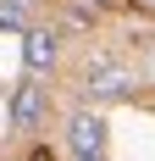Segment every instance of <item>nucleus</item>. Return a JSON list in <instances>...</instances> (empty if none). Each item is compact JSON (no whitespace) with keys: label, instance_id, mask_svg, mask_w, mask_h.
Wrapping results in <instances>:
<instances>
[{"label":"nucleus","instance_id":"1","mask_svg":"<svg viewBox=\"0 0 155 161\" xmlns=\"http://www.w3.org/2000/svg\"><path fill=\"white\" fill-rule=\"evenodd\" d=\"M105 117L100 111H72V122H67V150H72V161H100L105 156Z\"/></svg>","mask_w":155,"mask_h":161},{"label":"nucleus","instance_id":"2","mask_svg":"<svg viewBox=\"0 0 155 161\" xmlns=\"http://www.w3.org/2000/svg\"><path fill=\"white\" fill-rule=\"evenodd\" d=\"M45 106H50V100H45V83L28 72V78L11 89V106H6V117H11V128H22V133H28V128H39V122H45Z\"/></svg>","mask_w":155,"mask_h":161},{"label":"nucleus","instance_id":"3","mask_svg":"<svg viewBox=\"0 0 155 161\" xmlns=\"http://www.w3.org/2000/svg\"><path fill=\"white\" fill-rule=\"evenodd\" d=\"M89 95L94 100H127L133 95V72L116 67V61H94L89 67Z\"/></svg>","mask_w":155,"mask_h":161},{"label":"nucleus","instance_id":"4","mask_svg":"<svg viewBox=\"0 0 155 161\" xmlns=\"http://www.w3.org/2000/svg\"><path fill=\"white\" fill-rule=\"evenodd\" d=\"M56 56H61V45H56V33H50V28H28V33H22V67H28L33 78L50 72Z\"/></svg>","mask_w":155,"mask_h":161},{"label":"nucleus","instance_id":"5","mask_svg":"<svg viewBox=\"0 0 155 161\" xmlns=\"http://www.w3.org/2000/svg\"><path fill=\"white\" fill-rule=\"evenodd\" d=\"M28 11H33V0H0V28L28 33Z\"/></svg>","mask_w":155,"mask_h":161},{"label":"nucleus","instance_id":"6","mask_svg":"<svg viewBox=\"0 0 155 161\" xmlns=\"http://www.w3.org/2000/svg\"><path fill=\"white\" fill-rule=\"evenodd\" d=\"M139 6H150V11H155V0H139Z\"/></svg>","mask_w":155,"mask_h":161},{"label":"nucleus","instance_id":"7","mask_svg":"<svg viewBox=\"0 0 155 161\" xmlns=\"http://www.w3.org/2000/svg\"><path fill=\"white\" fill-rule=\"evenodd\" d=\"M94 6H105V0H94Z\"/></svg>","mask_w":155,"mask_h":161},{"label":"nucleus","instance_id":"8","mask_svg":"<svg viewBox=\"0 0 155 161\" xmlns=\"http://www.w3.org/2000/svg\"><path fill=\"white\" fill-rule=\"evenodd\" d=\"M100 161H105V156H100Z\"/></svg>","mask_w":155,"mask_h":161}]
</instances>
